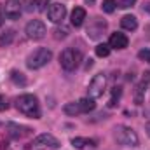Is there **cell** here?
I'll use <instances>...</instances> for the list:
<instances>
[{
    "mask_svg": "<svg viewBox=\"0 0 150 150\" xmlns=\"http://www.w3.org/2000/svg\"><path fill=\"white\" fill-rule=\"evenodd\" d=\"M16 108L23 115L32 117V119H38L40 117V105H38L37 96L33 94H21L16 100Z\"/></svg>",
    "mask_w": 150,
    "mask_h": 150,
    "instance_id": "obj_1",
    "label": "cell"
},
{
    "mask_svg": "<svg viewBox=\"0 0 150 150\" xmlns=\"http://www.w3.org/2000/svg\"><path fill=\"white\" fill-rule=\"evenodd\" d=\"M51 59H52L51 49H47V47H38V49H35V51L26 58V67H28L30 70H38V68L45 67Z\"/></svg>",
    "mask_w": 150,
    "mask_h": 150,
    "instance_id": "obj_2",
    "label": "cell"
},
{
    "mask_svg": "<svg viewBox=\"0 0 150 150\" xmlns=\"http://www.w3.org/2000/svg\"><path fill=\"white\" fill-rule=\"evenodd\" d=\"M115 140L122 147H133V149L138 147V143H140L136 131L127 127V126H117L115 127Z\"/></svg>",
    "mask_w": 150,
    "mask_h": 150,
    "instance_id": "obj_3",
    "label": "cell"
},
{
    "mask_svg": "<svg viewBox=\"0 0 150 150\" xmlns=\"http://www.w3.org/2000/svg\"><path fill=\"white\" fill-rule=\"evenodd\" d=\"M80 61H82V54H80V51H77L74 47H67V49L59 54V65H61V68L67 70V72L75 70V68L80 65Z\"/></svg>",
    "mask_w": 150,
    "mask_h": 150,
    "instance_id": "obj_4",
    "label": "cell"
},
{
    "mask_svg": "<svg viewBox=\"0 0 150 150\" xmlns=\"http://www.w3.org/2000/svg\"><path fill=\"white\" fill-rule=\"evenodd\" d=\"M107 82H108V79H107V75L105 74H98L93 77V80L89 82V87H87V91H89V96L91 98H100V96H103V93H105V89H107Z\"/></svg>",
    "mask_w": 150,
    "mask_h": 150,
    "instance_id": "obj_5",
    "label": "cell"
},
{
    "mask_svg": "<svg viewBox=\"0 0 150 150\" xmlns=\"http://www.w3.org/2000/svg\"><path fill=\"white\" fill-rule=\"evenodd\" d=\"M25 33H26V37L32 38V40H40V38L45 37L47 28H45V25H44L40 19H32V21L26 23V26H25Z\"/></svg>",
    "mask_w": 150,
    "mask_h": 150,
    "instance_id": "obj_6",
    "label": "cell"
},
{
    "mask_svg": "<svg viewBox=\"0 0 150 150\" xmlns=\"http://www.w3.org/2000/svg\"><path fill=\"white\" fill-rule=\"evenodd\" d=\"M67 16V5L63 4H51L47 9V19L51 23H63Z\"/></svg>",
    "mask_w": 150,
    "mask_h": 150,
    "instance_id": "obj_7",
    "label": "cell"
},
{
    "mask_svg": "<svg viewBox=\"0 0 150 150\" xmlns=\"http://www.w3.org/2000/svg\"><path fill=\"white\" fill-rule=\"evenodd\" d=\"M21 11H23V4L19 0H5L4 4V12H5V18L9 19H18L21 16Z\"/></svg>",
    "mask_w": 150,
    "mask_h": 150,
    "instance_id": "obj_8",
    "label": "cell"
},
{
    "mask_svg": "<svg viewBox=\"0 0 150 150\" xmlns=\"http://www.w3.org/2000/svg\"><path fill=\"white\" fill-rule=\"evenodd\" d=\"M33 145H35V147H51V149H58L61 143H59V140H58L56 136H52V134H49V133H42V134H38L37 138L33 140Z\"/></svg>",
    "mask_w": 150,
    "mask_h": 150,
    "instance_id": "obj_9",
    "label": "cell"
},
{
    "mask_svg": "<svg viewBox=\"0 0 150 150\" xmlns=\"http://www.w3.org/2000/svg\"><path fill=\"white\" fill-rule=\"evenodd\" d=\"M105 30H107V21H103L100 18H94L93 23L87 28V35H89V38H100Z\"/></svg>",
    "mask_w": 150,
    "mask_h": 150,
    "instance_id": "obj_10",
    "label": "cell"
},
{
    "mask_svg": "<svg viewBox=\"0 0 150 150\" xmlns=\"http://www.w3.org/2000/svg\"><path fill=\"white\" fill-rule=\"evenodd\" d=\"M30 127H25V126H21V124H14V122H9L7 124V134L11 136V138H16V140H19V138H25L26 134H30Z\"/></svg>",
    "mask_w": 150,
    "mask_h": 150,
    "instance_id": "obj_11",
    "label": "cell"
},
{
    "mask_svg": "<svg viewBox=\"0 0 150 150\" xmlns=\"http://www.w3.org/2000/svg\"><path fill=\"white\" fill-rule=\"evenodd\" d=\"M127 44H129L127 37H126L124 33H120V32L112 33V35H110V40H108V45L113 47V49H126Z\"/></svg>",
    "mask_w": 150,
    "mask_h": 150,
    "instance_id": "obj_12",
    "label": "cell"
},
{
    "mask_svg": "<svg viewBox=\"0 0 150 150\" xmlns=\"http://www.w3.org/2000/svg\"><path fill=\"white\" fill-rule=\"evenodd\" d=\"M72 145L79 150H84V149H94V147H98V142L91 140V138H80V136H77V138H72Z\"/></svg>",
    "mask_w": 150,
    "mask_h": 150,
    "instance_id": "obj_13",
    "label": "cell"
},
{
    "mask_svg": "<svg viewBox=\"0 0 150 150\" xmlns=\"http://www.w3.org/2000/svg\"><path fill=\"white\" fill-rule=\"evenodd\" d=\"M84 21H86V9L84 7H75L72 11V25L75 28H79V26L84 25Z\"/></svg>",
    "mask_w": 150,
    "mask_h": 150,
    "instance_id": "obj_14",
    "label": "cell"
},
{
    "mask_svg": "<svg viewBox=\"0 0 150 150\" xmlns=\"http://www.w3.org/2000/svg\"><path fill=\"white\" fill-rule=\"evenodd\" d=\"M120 26H122L124 30H127V32H134V30L138 28V19H136L134 16L127 14V16H124V18L120 19Z\"/></svg>",
    "mask_w": 150,
    "mask_h": 150,
    "instance_id": "obj_15",
    "label": "cell"
},
{
    "mask_svg": "<svg viewBox=\"0 0 150 150\" xmlns=\"http://www.w3.org/2000/svg\"><path fill=\"white\" fill-rule=\"evenodd\" d=\"M79 107H80V110L82 113H89L93 112L94 108H96V103H94V98H82V100H79Z\"/></svg>",
    "mask_w": 150,
    "mask_h": 150,
    "instance_id": "obj_16",
    "label": "cell"
},
{
    "mask_svg": "<svg viewBox=\"0 0 150 150\" xmlns=\"http://www.w3.org/2000/svg\"><path fill=\"white\" fill-rule=\"evenodd\" d=\"M147 86H149V84H147L145 80H143L142 84H138V86H136V89H134V101H136V105H142V103H143Z\"/></svg>",
    "mask_w": 150,
    "mask_h": 150,
    "instance_id": "obj_17",
    "label": "cell"
},
{
    "mask_svg": "<svg viewBox=\"0 0 150 150\" xmlns=\"http://www.w3.org/2000/svg\"><path fill=\"white\" fill-rule=\"evenodd\" d=\"M14 37H16V32L14 30H5L4 33H0V47H5V45L12 44Z\"/></svg>",
    "mask_w": 150,
    "mask_h": 150,
    "instance_id": "obj_18",
    "label": "cell"
},
{
    "mask_svg": "<svg viewBox=\"0 0 150 150\" xmlns=\"http://www.w3.org/2000/svg\"><path fill=\"white\" fill-rule=\"evenodd\" d=\"M63 112L67 113V115H79V113H82L80 110V107H79V101L77 103H67L65 107H63Z\"/></svg>",
    "mask_w": 150,
    "mask_h": 150,
    "instance_id": "obj_19",
    "label": "cell"
},
{
    "mask_svg": "<svg viewBox=\"0 0 150 150\" xmlns=\"http://www.w3.org/2000/svg\"><path fill=\"white\" fill-rule=\"evenodd\" d=\"M11 80H12L16 86H25V84H26V77L21 74V72H18V70H12V72H11Z\"/></svg>",
    "mask_w": 150,
    "mask_h": 150,
    "instance_id": "obj_20",
    "label": "cell"
},
{
    "mask_svg": "<svg viewBox=\"0 0 150 150\" xmlns=\"http://www.w3.org/2000/svg\"><path fill=\"white\" fill-rule=\"evenodd\" d=\"M96 56H100V58H107L108 54H110V45L108 44H100V45H96Z\"/></svg>",
    "mask_w": 150,
    "mask_h": 150,
    "instance_id": "obj_21",
    "label": "cell"
},
{
    "mask_svg": "<svg viewBox=\"0 0 150 150\" xmlns=\"http://www.w3.org/2000/svg\"><path fill=\"white\" fill-rule=\"evenodd\" d=\"M120 93H122V89H120V87H113V93H112V98H110V101H108V107H115V105H117L115 101H119V98H120Z\"/></svg>",
    "mask_w": 150,
    "mask_h": 150,
    "instance_id": "obj_22",
    "label": "cell"
},
{
    "mask_svg": "<svg viewBox=\"0 0 150 150\" xmlns=\"http://www.w3.org/2000/svg\"><path fill=\"white\" fill-rule=\"evenodd\" d=\"M115 5H117V2H115V0H103V5H101V7H103V11H105V12H108V14H110V12L115 11Z\"/></svg>",
    "mask_w": 150,
    "mask_h": 150,
    "instance_id": "obj_23",
    "label": "cell"
},
{
    "mask_svg": "<svg viewBox=\"0 0 150 150\" xmlns=\"http://www.w3.org/2000/svg\"><path fill=\"white\" fill-rule=\"evenodd\" d=\"M68 35V28H65V26H61V28H56L54 30V37L56 38H65Z\"/></svg>",
    "mask_w": 150,
    "mask_h": 150,
    "instance_id": "obj_24",
    "label": "cell"
},
{
    "mask_svg": "<svg viewBox=\"0 0 150 150\" xmlns=\"http://www.w3.org/2000/svg\"><path fill=\"white\" fill-rule=\"evenodd\" d=\"M138 58L143 59V61H147V63H150V49H142L138 52Z\"/></svg>",
    "mask_w": 150,
    "mask_h": 150,
    "instance_id": "obj_25",
    "label": "cell"
},
{
    "mask_svg": "<svg viewBox=\"0 0 150 150\" xmlns=\"http://www.w3.org/2000/svg\"><path fill=\"white\" fill-rule=\"evenodd\" d=\"M136 4V0H119V7L120 9H129Z\"/></svg>",
    "mask_w": 150,
    "mask_h": 150,
    "instance_id": "obj_26",
    "label": "cell"
},
{
    "mask_svg": "<svg viewBox=\"0 0 150 150\" xmlns=\"http://www.w3.org/2000/svg\"><path fill=\"white\" fill-rule=\"evenodd\" d=\"M51 0H35V5H37V11H45L47 5H49Z\"/></svg>",
    "mask_w": 150,
    "mask_h": 150,
    "instance_id": "obj_27",
    "label": "cell"
},
{
    "mask_svg": "<svg viewBox=\"0 0 150 150\" xmlns=\"http://www.w3.org/2000/svg\"><path fill=\"white\" fill-rule=\"evenodd\" d=\"M7 107H9V103H7V98L0 94V112H2V110H7Z\"/></svg>",
    "mask_w": 150,
    "mask_h": 150,
    "instance_id": "obj_28",
    "label": "cell"
},
{
    "mask_svg": "<svg viewBox=\"0 0 150 150\" xmlns=\"http://www.w3.org/2000/svg\"><path fill=\"white\" fill-rule=\"evenodd\" d=\"M4 19H5V12H4V5H0V26H2Z\"/></svg>",
    "mask_w": 150,
    "mask_h": 150,
    "instance_id": "obj_29",
    "label": "cell"
},
{
    "mask_svg": "<svg viewBox=\"0 0 150 150\" xmlns=\"http://www.w3.org/2000/svg\"><path fill=\"white\" fill-rule=\"evenodd\" d=\"M143 11H147V12L150 14V2H147V4L143 5Z\"/></svg>",
    "mask_w": 150,
    "mask_h": 150,
    "instance_id": "obj_30",
    "label": "cell"
},
{
    "mask_svg": "<svg viewBox=\"0 0 150 150\" xmlns=\"http://www.w3.org/2000/svg\"><path fill=\"white\" fill-rule=\"evenodd\" d=\"M145 131H147V134L150 136V120L147 122V124H145Z\"/></svg>",
    "mask_w": 150,
    "mask_h": 150,
    "instance_id": "obj_31",
    "label": "cell"
},
{
    "mask_svg": "<svg viewBox=\"0 0 150 150\" xmlns=\"http://www.w3.org/2000/svg\"><path fill=\"white\" fill-rule=\"evenodd\" d=\"M91 67H93V59H89V61L86 63V68H91Z\"/></svg>",
    "mask_w": 150,
    "mask_h": 150,
    "instance_id": "obj_32",
    "label": "cell"
},
{
    "mask_svg": "<svg viewBox=\"0 0 150 150\" xmlns=\"http://www.w3.org/2000/svg\"><path fill=\"white\" fill-rule=\"evenodd\" d=\"M86 4H94V0H86Z\"/></svg>",
    "mask_w": 150,
    "mask_h": 150,
    "instance_id": "obj_33",
    "label": "cell"
}]
</instances>
